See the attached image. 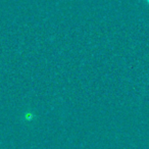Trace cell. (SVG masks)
<instances>
[{"mask_svg":"<svg viewBox=\"0 0 149 149\" xmlns=\"http://www.w3.org/2000/svg\"><path fill=\"white\" fill-rule=\"evenodd\" d=\"M35 118H36V114L34 113V112L27 111V112H25V113H24V120H25L26 122L31 123V122H33Z\"/></svg>","mask_w":149,"mask_h":149,"instance_id":"obj_1","label":"cell"},{"mask_svg":"<svg viewBox=\"0 0 149 149\" xmlns=\"http://www.w3.org/2000/svg\"><path fill=\"white\" fill-rule=\"evenodd\" d=\"M147 2H148V3H149V0H147Z\"/></svg>","mask_w":149,"mask_h":149,"instance_id":"obj_2","label":"cell"}]
</instances>
